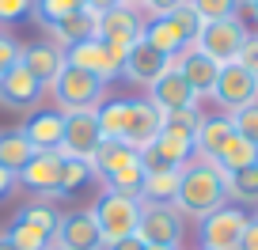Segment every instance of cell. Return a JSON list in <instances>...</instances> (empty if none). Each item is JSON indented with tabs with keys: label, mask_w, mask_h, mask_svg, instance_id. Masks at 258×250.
I'll return each instance as SVG.
<instances>
[{
	"label": "cell",
	"mask_w": 258,
	"mask_h": 250,
	"mask_svg": "<svg viewBox=\"0 0 258 250\" xmlns=\"http://www.w3.org/2000/svg\"><path fill=\"white\" fill-rule=\"evenodd\" d=\"M220 205H228V175L213 159L194 155L182 171H178V194L175 209L182 212V220H205L209 212H217Z\"/></svg>",
	"instance_id": "6da1fadb"
},
{
	"label": "cell",
	"mask_w": 258,
	"mask_h": 250,
	"mask_svg": "<svg viewBox=\"0 0 258 250\" xmlns=\"http://www.w3.org/2000/svg\"><path fill=\"white\" fill-rule=\"evenodd\" d=\"M198 31H202V19H198V12L190 8V0H182V4H178V8H171L167 16L145 19L141 38H145L152 49H160L163 57H171V61H175L186 46H194Z\"/></svg>",
	"instance_id": "7a4b0ae2"
},
{
	"label": "cell",
	"mask_w": 258,
	"mask_h": 250,
	"mask_svg": "<svg viewBox=\"0 0 258 250\" xmlns=\"http://www.w3.org/2000/svg\"><path fill=\"white\" fill-rule=\"evenodd\" d=\"M49 88H53V99H57V110H61V114L95 110V106L103 103V95H106V84L99 80V76L76 68V65H64Z\"/></svg>",
	"instance_id": "3957f363"
},
{
	"label": "cell",
	"mask_w": 258,
	"mask_h": 250,
	"mask_svg": "<svg viewBox=\"0 0 258 250\" xmlns=\"http://www.w3.org/2000/svg\"><path fill=\"white\" fill-rule=\"evenodd\" d=\"M141 209L145 201L141 197H125V194H103L91 209L99 224V235H103V246L106 242H118L125 235H137V224H141Z\"/></svg>",
	"instance_id": "277c9868"
},
{
	"label": "cell",
	"mask_w": 258,
	"mask_h": 250,
	"mask_svg": "<svg viewBox=\"0 0 258 250\" xmlns=\"http://www.w3.org/2000/svg\"><path fill=\"white\" fill-rule=\"evenodd\" d=\"M198 121H202L198 110H182V114L163 118V129L152 148L167 167H186L194 159V129H198Z\"/></svg>",
	"instance_id": "5b68a950"
},
{
	"label": "cell",
	"mask_w": 258,
	"mask_h": 250,
	"mask_svg": "<svg viewBox=\"0 0 258 250\" xmlns=\"http://www.w3.org/2000/svg\"><path fill=\"white\" fill-rule=\"evenodd\" d=\"M250 216L239 209V205H220L217 212H209L205 220H198V239H202V250H235L247 231Z\"/></svg>",
	"instance_id": "8992f818"
},
{
	"label": "cell",
	"mask_w": 258,
	"mask_h": 250,
	"mask_svg": "<svg viewBox=\"0 0 258 250\" xmlns=\"http://www.w3.org/2000/svg\"><path fill=\"white\" fill-rule=\"evenodd\" d=\"M243 42H247V27L239 23V16H232V19H217V23H202L194 46L205 57H213L217 65H232V61H239Z\"/></svg>",
	"instance_id": "52a82bcc"
},
{
	"label": "cell",
	"mask_w": 258,
	"mask_h": 250,
	"mask_svg": "<svg viewBox=\"0 0 258 250\" xmlns=\"http://www.w3.org/2000/svg\"><path fill=\"white\" fill-rule=\"evenodd\" d=\"M121 61H125V49L110 46L103 38H84L80 46L64 49V65H76L84 72L99 76L103 84H110L114 76H121Z\"/></svg>",
	"instance_id": "ba28073f"
},
{
	"label": "cell",
	"mask_w": 258,
	"mask_h": 250,
	"mask_svg": "<svg viewBox=\"0 0 258 250\" xmlns=\"http://www.w3.org/2000/svg\"><path fill=\"white\" fill-rule=\"evenodd\" d=\"M186 235V220L175 205H145L137 224V239L145 246H178Z\"/></svg>",
	"instance_id": "9c48e42d"
},
{
	"label": "cell",
	"mask_w": 258,
	"mask_h": 250,
	"mask_svg": "<svg viewBox=\"0 0 258 250\" xmlns=\"http://www.w3.org/2000/svg\"><path fill=\"white\" fill-rule=\"evenodd\" d=\"M103 144V133H99V121H95V110H73L64 114V133H61V148L57 152L69 155V159H88L99 152Z\"/></svg>",
	"instance_id": "30bf717a"
},
{
	"label": "cell",
	"mask_w": 258,
	"mask_h": 250,
	"mask_svg": "<svg viewBox=\"0 0 258 250\" xmlns=\"http://www.w3.org/2000/svg\"><path fill=\"white\" fill-rule=\"evenodd\" d=\"M213 99H217L228 114H235V110H243V106L258 103V80L239 65V61L220 65V76H217V88H213Z\"/></svg>",
	"instance_id": "8fae6325"
},
{
	"label": "cell",
	"mask_w": 258,
	"mask_h": 250,
	"mask_svg": "<svg viewBox=\"0 0 258 250\" xmlns=\"http://www.w3.org/2000/svg\"><path fill=\"white\" fill-rule=\"evenodd\" d=\"M148 103H152L163 118H171V114H182V110H198L202 99L194 95V88L182 80V72H178L175 65H167V72L148 88Z\"/></svg>",
	"instance_id": "7c38bea8"
},
{
	"label": "cell",
	"mask_w": 258,
	"mask_h": 250,
	"mask_svg": "<svg viewBox=\"0 0 258 250\" xmlns=\"http://www.w3.org/2000/svg\"><path fill=\"white\" fill-rule=\"evenodd\" d=\"M53 246H61V250H103V235H99V224L91 216V209L61 212L57 231H53Z\"/></svg>",
	"instance_id": "4fadbf2b"
},
{
	"label": "cell",
	"mask_w": 258,
	"mask_h": 250,
	"mask_svg": "<svg viewBox=\"0 0 258 250\" xmlns=\"http://www.w3.org/2000/svg\"><path fill=\"white\" fill-rule=\"evenodd\" d=\"M141 31H145V19H141L137 8H129V4H118L110 8L106 16L95 19V38L110 42L118 49H129L133 42H141Z\"/></svg>",
	"instance_id": "5bb4252c"
},
{
	"label": "cell",
	"mask_w": 258,
	"mask_h": 250,
	"mask_svg": "<svg viewBox=\"0 0 258 250\" xmlns=\"http://www.w3.org/2000/svg\"><path fill=\"white\" fill-rule=\"evenodd\" d=\"M160 129H163V114L148 99H129V125H125L121 144H129L133 152H145V148L156 144Z\"/></svg>",
	"instance_id": "9a60e30c"
},
{
	"label": "cell",
	"mask_w": 258,
	"mask_h": 250,
	"mask_svg": "<svg viewBox=\"0 0 258 250\" xmlns=\"http://www.w3.org/2000/svg\"><path fill=\"white\" fill-rule=\"evenodd\" d=\"M167 65H171V57H163L160 49H152L145 38H141V42H133V46L125 49L121 76H125L129 84H145V88H152V84L167 72Z\"/></svg>",
	"instance_id": "2e32d148"
},
{
	"label": "cell",
	"mask_w": 258,
	"mask_h": 250,
	"mask_svg": "<svg viewBox=\"0 0 258 250\" xmlns=\"http://www.w3.org/2000/svg\"><path fill=\"white\" fill-rule=\"evenodd\" d=\"M42 95H46V88H42L19 61L0 76V103L8 106V110H34V106L42 103Z\"/></svg>",
	"instance_id": "e0dca14e"
},
{
	"label": "cell",
	"mask_w": 258,
	"mask_h": 250,
	"mask_svg": "<svg viewBox=\"0 0 258 250\" xmlns=\"http://www.w3.org/2000/svg\"><path fill=\"white\" fill-rule=\"evenodd\" d=\"M61 163H64L61 152H34L31 163H27V167L16 175V182L27 186L31 194L57 197V186H61Z\"/></svg>",
	"instance_id": "ac0fdd59"
},
{
	"label": "cell",
	"mask_w": 258,
	"mask_h": 250,
	"mask_svg": "<svg viewBox=\"0 0 258 250\" xmlns=\"http://www.w3.org/2000/svg\"><path fill=\"white\" fill-rule=\"evenodd\" d=\"M171 65L182 72V80L194 88V95H198V99L213 95V88H217V76H220V65L213 61V57H205L198 46H186L182 53L171 61Z\"/></svg>",
	"instance_id": "d6986e66"
},
{
	"label": "cell",
	"mask_w": 258,
	"mask_h": 250,
	"mask_svg": "<svg viewBox=\"0 0 258 250\" xmlns=\"http://www.w3.org/2000/svg\"><path fill=\"white\" fill-rule=\"evenodd\" d=\"M19 65H23L42 88H49V84L57 80V72L64 68V49L53 46V42H31V46H23V53H19Z\"/></svg>",
	"instance_id": "ffe728a7"
},
{
	"label": "cell",
	"mask_w": 258,
	"mask_h": 250,
	"mask_svg": "<svg viewBox=\"0 0 258 250\" xmlns=\"http://www.w3.org/2000/svg\"><path fill=\"white\" fill-rule=\"evenodd\" d=\"M23 133L31 140L34 152H57L61 148V133H64V114L61 110H34L31 118L23 121Z\"/></svg>",
	"instance_id": "44dd1931"
},
{
	"label": "cell",
	"mask_w": 258,
	"mask_h": 250,
	"mask_svg": "<svg viewBox=\"0 0 258 250\" xmlns=\"http://www.w3.org/2000/svg\"><path fill=\"white\" fill-rule=\"evenodd\" d=\"M232 118L228 114H213V118H205L202 114V121H198V129H194V155H202V159H213V155L224 148V140L232 137Z\"/></svg>",
	"instance_id": "7402d4cb"
},
{
	"label": "cell",
	"mask_w": 258,
	"mask_h": 250,
	"mask_svg": "<svg viewBox=\"0 0 258 250\" xmlns=\"http://www.w3.org/2000/svg\"><path fill=\"white\" fill-rule=\"evenodd\" d=\"M49 34H53V46L73 49V46H80L84 38H95V16H91L88 8H84V12H73V16L57 19V23L49 27Z\"/></svg>",
	"instance_id": "603a6c76"
},
{
	"label": "cell",
	"mask_w": 258,
	"mask_h": 250,
	"mask_svg": "<svg viewBox=\"0 0 258 250\" xmlns=\"http://www.w3.org/2000/svg\"><path fill=\"white\" fill-rule=\"evenodd\" d=\"M34 148L31 140H27L23 125H12V129H0V167H8L12 175H19V171L31 163Z\"/></svg>",
	"instance_id": "cb8c5ba5"
},
{
	"label": "cell",
	"mask_w": 258,
	"mask_h": 250,
	"mask_svg": "<svg viewBox=\"0 0 258 250\" xmlns=\"http://www.w3.org/2000/svg\"><path fill=\"white\" fill-rule=\"evenodd\" d=\"M141 152H133L129 144H121V140H103L99 144V152L91 155V171H95V178L103 182L106 175H114V171L129 167V163H137Z\"/></svg>",
	"instance_id": "d4e9b609"
},
{
	"label": "cell",
	"mask_w": 258,
	"mask_h": 250,
	"mask_svg": "<svg viewBox=\"0 0 258 250\" xmlns=\"http://www.w3.org/2000/svg\"><path fill=\"white\" fill-rule=\"evenodd\" d=\"M213 163H217L224 175H235V171H243V167H254L258 163V144H250V140H243L239 133H232V137L224 140V148L213 155Z\"/></svg>",
	"instance_id": "484cf974"
},
{
	"label": "cell",
	"mask_w": 258,
	"mask_h": 250,
	"mask_svg": "<svg viewBox=\"0 0 258 250\" xmlns=\"http://www.w3.org/2000/svg\"><path fill=\"white\" fill-rule=\"evenodd\" d=\"M95 121H99L103 140H121V137H125V125H129V99L99 103L95 106Z\"/></svg>",
	"instance_id": "4316f807"
},
{
	"label": "cell",
	"mask_w": 258,
	"mask_h": 250,
	"mask_svg": "<svg viewBox=\"0 0 258 250\" xmlns=\"http://www.w3.org/2000/svg\"><path fill=\"white\" fill-rule=\"evenodd\" d=\"M182 171V167H178ZM178 171H160V175H145L141 182V201L145 205H175V194H178Z\"/></svg>",
	"instance_id": "83f0119b"
},
{
	"label": "cell",
	"mask_w": 258,
	"mask_h": 250,
	"mask_svg": "<svg viewBox=\"0 0 258 250\" xmlns=\"http://www.w3.org/2000/svg\"><path fill=\"white\" fill-rule=\"evenodd\" d=\"M4 235H8V242L16 250H49V246H53V235H46L42 227H34L31 220H23V216L12 220Z\"/></svg>",
	"instance_id": "f1b7e54d"
},
{
	"label": "cell",
	"mask_w": 258,
	"mask_h": 250,
	"mask_svg": "<svg viewBox=\"0 0 258 250\" xmlns=\"http://www.w3.org/2000/svg\"><path fill=\"white\" fill-rule=\"evenodd\" d=\"M91 182H95V171H91V163H88V159H69V155H64L57 197H76L84 186H91Z\"/></svg>",
	"instance_id": "f546056e"
},
{
	"label": "cell",
	"mask_w": 258,
	"mask_h": 250,
	"mask_svg": "<svg viewBox=\"0 0 258 250\" xmlns=\"http://www.w3.org/2000/svg\"><path fill=\"white\" fill-rule=\"evenodd\" d=\"M228 201L239 205H258V163L228 175Z\"/></svg>",
	"instance_id": "4dcf8cb0"
},
{
	"label": "cell",
	"mask_w": 258,
	"mask_h": 250,
	"mask_svg": "<svg viewBox=\"0 0 258 250\" xmlns=\"http://www.w3.org/2000/svg\"><path fill=\"white\" fill-rule=\"evenodd\" d=\"M73 12H84V0H34L31 16L38 19V27H46V31H49L57 19L73 16Z\"/></svg>",
	"instance_id": "1f68e13d"
},
{
	"label": "cell",
	"mask_w": 258,
	"mask_h": 250,
	"mask_svg": "<svg viewBox=\"0 0 258 250\" xmlns=\"http://www.w3.org/2000/svg\"><path fill=\"white\" fill-rule=\"evenodd\" d=\"M190 8L198 12L202 23H217V19H232L239 12V0H190Z\"/></svg>",
	"instance_id": "d6a6232c"
},
{
	"label": "cell",
	"mask_w": 258,
	"mask_h": 250,
	"mask_svg": "<svg viewBox=\"0 0 258 250\" xmlns=\"http://www.w3.org/2000/svg\"><path fill=\"white\" fill-rule=\"evenodd\" d=\"M19 216H23V220H31L34 227H42L46 235H53V231H57V220H61V212H57L49 201H34V205H27V209L19 212Z\"/></svg>",
	"instance_id": "836d02e7"
},
{
	"label": "cell",
	"mask_w": 258,
	"mask_h": 250,
	"mask_svg": "<svg viewBox=\"0 0 258 250\" xmlns=\"http://www.w3.org/2000/svg\"><path fill=\"white\" fill-rule=\"evenodd\" d=\"M228 118H232V129L239 133L243 140H250V144H258V103L243 106V110L228 114Z\"/></svg>",
	"instance_id": "e575fe53"
},
{
	"label": "cell",
	"mask_w": 258,
	"mask_h": 250,
	"mask_svg": "<svg viewBox=\"0 0 258 250\" xmlns=\"http://www.w3.org/2000/svg\"><path fill=\"white\" fill-rule=\"evenodd\" d=\"M34 8V0H0V23H16V19H27Z\"/></svg>",
	"instance_id": "d590c367"
},
{
	"label": "cell",
	"mask_w": 258,
	"mask_h": 250,
	"mask_svg": "<svg viewBox=\"0 0 258 250\" xmlns=\"http://www.w3.org/2000/svg\"><path fill=\"white\" fill-rule=\"evenodd\" d=\"M19 53H23V46H19V42L12 38V34H4V31H0V76H4V72H8V68L19 61Z\"/></svg>",
	"instance_id": "8d00e7d4"
},
{
	"label": "cell",
	"mask_w": 258,
	"mask_h": 250,
	"mask_svg": "<svg viewBox=\"0 0 258 250\" xmlns=\"http://www.w3.org/2000/svg\"><path fill=\"white\" fill-rule=\"evenodd\" d=\"M239 65L258 80V34H247V42H243V49H239Z\"/></svg>",
	"instance_id": "74e56055"
},
{
	"label": "cell",
	"mask_w": 258,
	"mask_h": 250,
	"mask_svg": "<svg viewBox=\"0 0 258 250\" xmlns=\"http://www.w3.org/2000/svg\"><path fill=\"white\" fill-rule=\"evenodd\" d=\"M182 0H141V8L148 12V16H167L171 8H178Z\"/></svg>",
	"instance_id": "f35d334b"
},
{
	"label": "cell",
	"mask_w": 258,
	"mask_h": 250,
	"mask_svg": "<svg viewBox=\"0 0 258 250\" xmlns=\"http://www.w3.org/2000/svg\"><path fill=\"white\" fill-rule=\"evenodd\" d=\"M235 250H258V220L254 216H250V224H247V231H243V239H239Z\"/></svg>",
	"instance_id": "ab89813d"
},
{
	"label": "cell",
	"mask_w": 258,
	"mask_h": 250,
	"mask_svg": "<svg viewBox=\"0 0 258 250\" xmlns=\"http://www.w3.org/2000/svg\"><path fill=\"white\" fill-rule=\"evenodd\" d=\"M118 4H125V0H84V8H88L95 19H99V16H106L110 8H118Z\"/></svg>",
	"instance_id": "60d3db41"
},
{
	"label": "cell",
	"mask_w": 258,
	"mask_h": 250,
	"mask_svg": "<svg viewBox=\"0 0 258 250\" xmlns=\"http://www.w3.org/2000/svg\"><path fill=\"white\" fill-rule=\"evenodd\" d=\"M16 186H19V182H16V175H12L8 167H0V201H8V197L16 194Z\"/></svg>",
	"instance_id": "b9f144b4"
},
{
	"label": "cell",
	"mask_w": 258,
	"mask_h": 250,
	"mask_svg": "<svg viewBox=\"0 0 258 250\" xmlns=\"http://www.w3.org/2000/svg\"><path fill=\"white\" fill-rule=\"evenodd\" d=\"M103 250H145V242H141L137 235H125V239H118V242H106Z\"/></svg>",
	"instance_id": "7bdbcfd3"
},
{
	"label": "cell",
	"mask_w": 258,
	"mask_h": 250,
	"mask_svg": "<svg viewBox=\"0 0 258 250\" xmlns=\"http://www.w3.org/2000/svg\"><path fill=\"white\" fill-rule=\"evenodd\" d=\"M0 250H16V246L8 242V235H0Z\"/></svg>",
	"instance_id": "ee69618b"
},
{
	"label": "cell",
	"mask_w": 258,
	"mask_h": 250,
	"mask_svg": "<svg viewBox=\"0 0 258 250\" xmlns=\"http://www.w3.org/2000/svg\"><path fill=\"white\" fill-rule=\"evenodd\" d=\"M145 250H178V246H145Z\"/></svg>",
	"instance_id": "f6af8a7d"
},
{
	"label": "cell",
	"mask_w": 258,
	"mask_h": 250,
	"mask_svg": "<svg viewBox=\"0 0 258 250\" xmlns=\"http://www.w3.org/2000/svg\"><path fill=\"white\" fill-rule=\"evenodd\" d=\"M250 12H254V19H258V0H250Z\"/></svg>",
	"instance_id": "bcb514c9"
},
{
	"label": "cell",
	"mask_w": 258,
	"mask_h": 250,
	"mask_svg": "<svg viewBox=\"0 0 258 250\" xmlns=\"http://www.w3.org/2000/svg\"><path fill=\"white\" fill-rule=\"evenodd\" d=\"M125 4H129V8H137V4H141V0H125Z\"/></svg>",
	"instance_id": "7dc6e473"
},
{
	"label": "cell",
	"mask_w": 258,
	"mask_h": 250,
	"mask_svg": "<svg viewBox=\"0 0 258 250\" xmlns=\"http://www.w3.org/2000/svg\"><path fill=\"white\" fill-rule=\"evenodd\" d=\"M49 250H61V246H49Z\"/></svg>",
	"instance_id": "c3c4849f"
},
{
	"label": "cell",
	"mask_w": 258,
	"mask_h": 250,
	"mask_svg": "<svg viewBox=\"0 0 258 250\" xmlns=\"http://www.w3.org/2000/svg\"><path fill=\"white\" fill-rule=\"evenodd\" d=\"M239 4H243V0H239ZM247 4H250V0H247Z\"/></svg>",
	"instance_id": "681fc988"
},
{
	"label": "cell",
	"mask_w": 258,
	"mask_h": 250,
	"mask_svg": "<svg viewBox=\"0 0 258 250\" xmlns=\"http://www.w3.org/2000/svg\"><path fill=\"white\" fill-rule=\"evenodd\" d=\"M254 220H258V212H254Z\"/></svg>",
	"instance_id": "f907efd6"
}]
</instances>
